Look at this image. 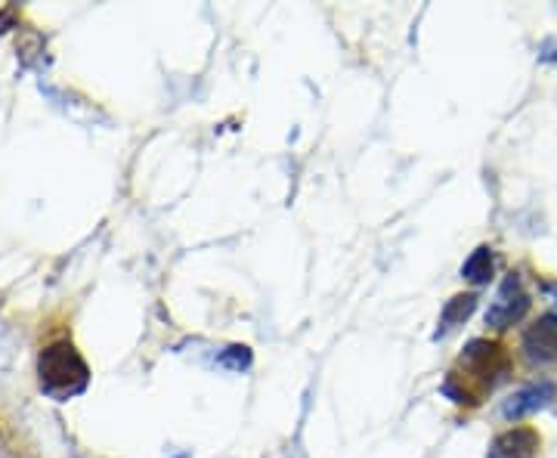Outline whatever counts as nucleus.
I'll return each mask as SVG.
<instances>
[{
    "label": "nucleus",
    "mask_w": 557,
    "mask_h": 458,
    "mask_svg": "<svg viewBox=\"0 0 557 458\" xmlns=\"http://www.w3.org/2000/svg\"><path fill=\"white\" fill-rule=\"evenodd\" d=\"M38 375H41V390L47 397L65 403L78 397L81 390L90 381V369L81 359V353L69 344V341H59L50 344L41 359H38Z\"/></svg>",
    "instance_id": "nucleus-1"
},
{
    "label": "nucleus",
    "mask_w": 557,
    "mask_h": 458,
    "mask_svg": "<svg viewBox=\"0 0 557 458\" xmlns=\"http://www.w3.org/2000/svg\"><path fill=\"white\" fill-rule=\"evenodd\" d=\"M458 366L465 372H455V375H468V387H465V403H474L471 394V384H480V394L483 390H493V384L508 372V356L496 341H471L458 359Z\"/></svg>",
    "instance_id": "nucleus-2"
},
{
    "label": "nucleus",
    "mask_w": 557,
    "mask_h": 458,
    "mask_svg": "<svg viewBox=\"0 0 557 458\" xmlns=\"http://www.w3.org/2000/svg\"><path fill=\"white\" fill-rule=\"evenodd\" d=\"M527 310H530V294L523 291L520 276L511 273V276H505L493 307H489V313H486V325L489 329L505 332V329H511L514 322H520L523 316H527Z\"/></svg>",
    "instance_id": "nucleus-3"
},
{
    "label": "nucleus",
    "mask_w": 557,
    "mask_h": 458,
    "mask_svg": "<svg viewBox=\"0 0 557 458\" xmlns=\"http://www.w3.org/2000/svg\"><path fill=\"white\" fill-rule=\"evenodd\" d=\"M523 353L530 363H554L557 359V313H545L523 335Z\"/></svg>",
    "instance_id": "nucleus-4"
},
{
    "label": "nucleus",
    "mask_w": 557,
    "mask_h": 458,
    "mask_svg": "<svg viewBox=\"0 0 557 458\" xmlns=\"http://www.w3.org/2000/svg\"><path fill=\"white\" fill-rule=\"evenodd\" d=\"M536 452H539V434L533 428H514L496 437L486 458H536Z\"/></svg>",
    "instance_id": "nucleus-5"
},
{
    "label": "nucleus",
    "mask_w": 557,
    "mask_h": 458,
    "mask_svg": "<svg viewBox=\"0 0 557 458\" xmlns=\"http://www.w3.org/2000/svg\"><path fill=\"white\" fill-rule=\"evenodd\" d=\"M554 400V384L551 381H539V384H530V387H523L517 390V394L505 403V418L517 421L523 415H533L539 409H545L548 403Z\"/></svg>",
    "instance_id": "nucleus-6"
},
{
    "label": "nucleus",
    "mask_w": 557,
    "mask_h": 458,
    "mask_svg": "<svg viewBox=\"0 0 557 458\" xmlns=\"http://www.w3.org/2000/svg\"><path fill=\"white\" fill-rule=\"evenodd\" d=\"M477 310V294H455L452 301H446L443 307V316H440V329H437V338L452 332L455 325H462L471 313Z\"/></svg>",
    "instance_id": "nucleus-7"
},
{
    "label": "nucleus",
    "mask_w": 557,
    "mask_h": 458,
    "mask_svg": "<svg viewBox=\"0 0 557 458\" xmlns=\"http://www.w3.org/2000/svg\"><path fill=\"white\" fill-rule=\"evenodd\" d=\"M496 273V260H493V248H477L468 260H465V267H462V276L474 285H486L489 279H493Z\"/></svg>",
    "instance_id": "nucleus-8"
},
{
    "label": "nucleus",
    "mask_w": 557,
    "mask_h": 458,
    "mask_svg": "<svg viewBox=\"0 0 557 458\" xmlns=\"http://www.w3.org/2000/svg\"><path fill=\"white\" fill-rule=\"evenodd\" d=\"M217 363H220V366H226V369H233V372H242V369H248V366H251V350H248V347L233 344V347H226V350L217 356Z\"/></svg>",
    "instance_id": "nucleus-9"
}]
</instances>
